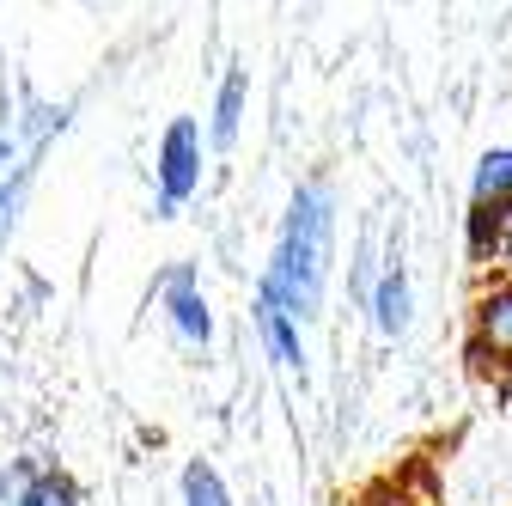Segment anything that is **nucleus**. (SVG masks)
<instances>
[{
  "label": "nucleus",
  "instance_id": "nucleus-1",
  "mask_svg": "<svg viewBox=\"0 0 512 506\" xmlns=\"http://www.w3.org/2000/svg\"><path fill=\"white\" fill-rule=\"evenodd\" d=\"M330 244H336V196L324 177H305L287 202L281 238L269 250V269L256 293L293 311L299 324H311L317 305H324V281H330Z\"/></svg>",
  "mask_w": 512,
  "mask_h": 506
},
{
  "label": "nucleus",
  "instance_id": "nucleus-2",
  "mask_svg": "<svg viewBox=\"0 0 512 506\" xmlns=\"http://www.w3.org/2000/svg\"><path fill=\"white\" fill-rule=\"evenodd\" d=\"M61 129H68V110H61V104H31L25 116L0 110V250H7V238L19 226V202H25V183H31L37 153Z\"/></svg>",
  "mask_w": 512,
  "mask_h": 506
},
{
  "label": "nucleus",
  "instance_id": "nucleus-3",
  "mask_svg": "<svg viewBox=\"0 0 512 506\" xmlns=\"http://www.w3.org/2000/svg\"><path fill=\"white\" fill-rule=\"evenodd\" d=\"M153 183H159V214L165 220L202 189V122L196 116H171L165 122L159 153H153Z\"/></svg>",
  "mask_w": 512,
  "mask_h": 506
},
{
  "label": "nucleus",
  "instance_id": "nucleus-4",
  "mask_svg": "<svg viewBox=\"0 0 512 506\" xmlns=\"http://www.w3.org/2000/svg\"><path fill=\"white\" fill-rule=\"evenodd\" d=\"M159 305H165L171 336H177L183 348H196V354H208V348H214V311H208L202 275L189 269V263H171V269L159 275Z\"/></svg>",
  "mask_w": 512,
  "mask_h": 506
},
{
  "label": "nucleus",
  "instance_id": "nucleus-5",
  "mask_svg": "<svg viewBox=\"0 0 512 506\" xmlns=\"http://www.w3.org/2000/svg\"><path fill=\"white\" fill-rule=\"evenodd\" d=\"M0 506H86L80 500V482L55 464H37V458H13L0 470Z\"/></svg>",
  "mask_w": 512,
  "mask_h": 506
},
{
  "label": "nucleus",
  "instance_id": "nucleus-6",
  "mask_svg": "<svg viewBox=\"0 0 512 506\" xmlns=\"http://www.w3.org/2000/svg\"><path fill=\"white\" fill-rule=\"evenodd\" d=\"M470 348H476V360L512 366V275H494L476 293V305H470Z\"/></svg>",
  "mask_w": 512,
  "mask_h": 506
},
{
  "label": "nucleus",
  "instance_id": "nucleus-7",
  "mask_svg": "<svg viewBox=\"0 0 512 506\" xmlns=\"http://www.w3.org/2000/svg\"><path fill=\"white\" fill-rule=\"evenodd\" d=\"M250 318H256V336H263L269 360L305 378V324L293 318V311H281L275 299H263V293H256V311H250Z\"/></svg>",
  "mask_w": 512,
  "mask_h": 506
},
{
  "label": "nucleus",
  "instance_id": "nucleus-8",
  "mask_svg": "<svg viewBox=\"0 0 512 506\" xmlns=\"http://www.w3.org/2000/svg\"><path fill=\"white\" fill-rule=\"evenodd\" d=\"M372 330L378 336H403L409 318H415V287H409V269L403 263H384L378 269V287H372Z\"/></svg>",
  "mask_w": 512,
  "mask_h": 506
},
{
  "label": "nucleus",
  "instance_id": "nucleus-9",
  "mask_svg": "<svg viewBox=\"0 0 512 506\" xmlns=\"http://www.w3.org/2000/svg\"><path fill=\"white\" fill-rule=\"evenodd\" d=\"M244 104H250V74L232 68V74L220 80V92H214V122H208V147H214V153H226V147L238 141V129H244Z\"/></svg>",
  "mask_w": 512,
  "mask_h": 506
},
{
  "label": "nucleus",
  "instance_id": "nucleus-10",
  "mask_svg": "<svg viewBox=\"0 0 512 506\" xmlns=\"http://www.w3.org/2000/svg\"><path fill=\"white\" fill-rule=\"evenodd\" d=\"M470 202L476 208H512V147H488L470 171Z\"/></svg>",
  "mask_w": 512,
  "mask_h": 506
},
{
  "label": "nucleus",
  "instance_id": "nucleus-11",
  "mask_svg": "<svg viewBox=\"0 0 512 506\" xmlns=\"http://www.w3.org/2000/svg\"><path fill=\"white\" fill-rule=\"evenodd\" d=\"M177 506H232V494H226V482H220V470H214L208 458H189V464H183V476H177Z\"/></svg>",
  "mask_w": 512,
  "mask_h": 506
},
{
  "label": "nucleus",
  "instance_id": "nucleus-12",
  "mask_svg": "<svg viewBox=\"0 0 512 506\" xmlns=\"http://www.w3.org/2000/svg\"><path fill=\"white\" fill-rule=\"evenodd\" d=\"M464 244H470V257H476L482 269H494V257H500V208H476V202H470Z\"/></svg>",
  "mask_w": 512,
  "mask_h": 506
},
{
  "label": "nucleus",
  "instance_id": "nucleus-13",
  "mask_svg": "<svg viewBox=\"0 0 512 506\" xmlns=\"http://www.w3.org/2000/svg\"><path fill=\"white\" fill-rule=\"evenodd\" d=\"M500 275H512V208H500V257H494Z\"/></svg>",
  "mask_w": 512,
  "mask_h": 506
}]
</instances>
